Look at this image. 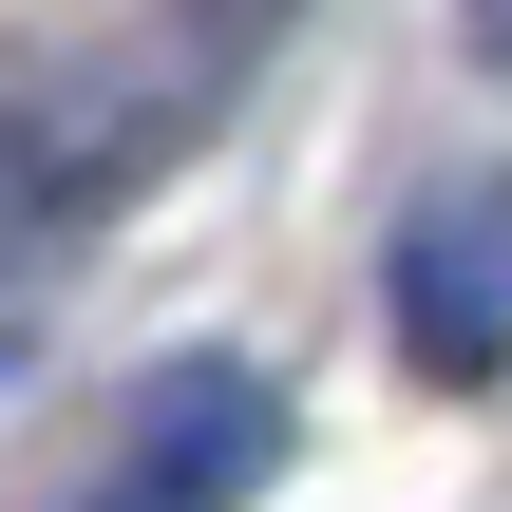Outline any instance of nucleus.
Instances as JSON below:
<instances>
[{
  "label": "nucleus",
  "instance_id": "nucleus-1",
  "mask_svg": "<svg viewBox=\"0 0 512 512\" xmlns=\"http://www.w3.org/2000/svg\"><path fill=\"white\" fill-rule=\"evenodd\" d=\"M266 456H285V399H266L247 361H171L76 512H228V494H266Z\"/></svg>",
  "mask_w": 512,
  "mask_h": 512
},
{
  "label": "nucleus",
  "instance_id": "nucleus-2",
  "mask_svg": "<svg viewBox=\"0 0 512 512\" xmlns=\"http://www.w3.org/2000/svg\"><path fill=\"white\" fill-rule=\"evenodd\" d=\"M380 285H399V361L418 380H512V190H475V171L418 190Z\"/></svg>",
  "mask_w": 512,
  "mask_h": 512
},
{
  "label": "nucleus",
  "instance_id": "nucleus-3",
  "mask_svg": "<svg viewBox=\"0 0 512 512\" xmlns=\"http://www.w3.org/2000/svg\"><path fill=\"white\" fill-rule=\"evenodd\" d=\"M19 209H38V171H19V152H0V247H19Z\"/></svg>",
  "mask_w": 512,
  "mask_h": 512
},
{
  "label": "nucleus",
  "instance_id": "nucleus-4",
  "mask_svg": "<svg viewBox=\"0 0 512 512\" xmlns=\"http://www.w3.org/2000/svg\"><path fill=\"white\" fill-rule=\"evenodd\" d=\"M475 57H494V76H512V0H475Z\"/></svg>",
  "mask_w": 512,
  "mask_h": 512
}]
</instances>
